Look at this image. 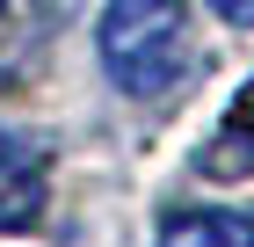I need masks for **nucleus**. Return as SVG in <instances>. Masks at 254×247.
Listing matches in <instances>:
<instances>
[{
  "mask_svg": "<svg viewBox=\"0 0 254 247\" xmlns=\"http://www.w3.org/2000/svg\"><path fill=\"white\" fill-rule=\"evenodd\" d=\"M225 22H240V29H254V0H211Z\"/></svg>",
  "mask_w": 254,
  "mask_h": 247,
  "instance_id": "39448f33",
  "label": "nucleus"
},
{
  "mask_svg": "<svg viewBox=\"0 0 254 247\" xmlns=\"http://www.w3.org/2000/svg\"><path fill=\"white\" fill-rule=\"evenodd\" d=\"M233 160H240V167L254 160V87L233 102V116H225V138H218V146L203 153V174H225Z\"/></svg>",
  "mask_w": 254,
  "mask_h": 247,
  "instance_id": "20e7f679",
  "label": "nucleus"
},
{
  "mask_svg": "<svg viewBox=\"0 0 254 247\" xmlns=\"http://www.w3.org/2000/svg\"><path fill=\"white\" fill-rule=\"evenodd\" d=\"M44 196H51V174H44V160L22 146L15 131H0V233L37 226Z\"/></svg>",
  "mask_w": 254,
  "mask_h": 247,
  "instance_id": "f03ea898",
  "label": "nucleus"
},
{
  "mask_svg": "<svg viewBox=\"0 0 254 247\" xmlns=\"http://www.w3.org/2000/svg\"><path fill=\"white\" fill-rule=\"evenodd\" d=\"M95 44H102V66L124 95H167L189 73V51H196L182 0H109Z\"/></svg>",
  "mask_w": 254,
  "mask_h": 247,
  "instance_id": "f257e3e1",
  "label": "nucleus"
},
{
  "mask_svg": "<svg viewBox=\"0 0 254 247\" xmlns=\"http://www.w3.org/2000/svg\"><path fill=\"white\" fill-rule=\"evenodd\" d=\"M0 15H7V0H0Z\"/></svg>",
  "mask_w": 254,
  "mask_h": 247,
  "instance_id": "423d86ee",
  "label": "nucleus"
},
{
  "mask_svg": "<svg viewBox=\"0 0 254 247\" xmlns=\"http://www.w3.org/2000/svg\"><path fill=\"white\" fill-rule=\"evenodd\" d=\"M160 247H254V218L247 211H225V204H203V211L167 218Z\"/></svg>",
  "mask_w": 254,
  "mask_h": 247,
  "instance_id": "7ed1b4c3",
  "label": "nucleus"
}]
</instances>
